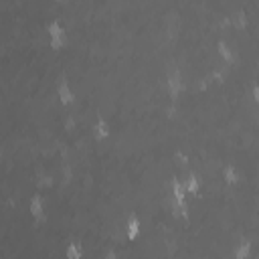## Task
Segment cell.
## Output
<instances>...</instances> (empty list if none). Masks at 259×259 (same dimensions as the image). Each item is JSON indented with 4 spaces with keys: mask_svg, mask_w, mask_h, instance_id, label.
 <instances>
[{
    "mask_svg": "<svg viewBox=\"0 0 259 259\" xmlns=\"http://www.w3.org/2000/svg\"><path fill=\"white\" fill-rule=\"evenodd\" d=\"M28 212L36 219L38 225L45 221V196H42L40 192H34V194L28 198Z\"/></svg>",
    "mask_w": 259,
    "mask_h": 259,
    "instance_id": "6da1fadb",
    "label": "cell"
},
{
    "mask_svg": "<svg viewBox=\"0 0 259 259\" xmlns=\"http://www.w3.org/2000/svg\"><path fill=\"white\" fill-rule=\"evenodd\" d=\"M93 136L99 140V142H105V140H109L111 138V125H109V121L107 119H97L95 121V125H93Z\"/></svg>",
    "mask_w": 259,
    "mask_h": 259,
    "instance_id": "7a4b0ae2",
    "label": "cell"
},
{
    "mask_svg": "<svg viewBox=\"0 0 259 259\" xmlns=\"http://www.w3.org/2000/svg\"><path fill=\"white\" fill-rule=\"evenodd\" d=\"M57 97H59V101H61L63 105H71V103L75 101L73 89H71V85H69L67 81H61V83L57 85Z\"/></svg>",
    "mask_w": 259,
    "mask_h": 259,
    "instance_id": "3957f363",
    "label": "cell"
}]
</instances>
